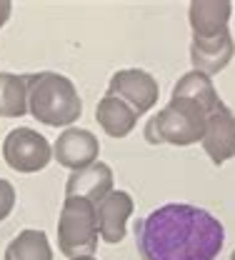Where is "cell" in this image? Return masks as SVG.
I'll list each match as a JSON object with an SVG mask.
<instances>
[{"label": "cell", "mask_w": 235, "mask_h": 260, "mask_svg": "<svg viewBox=\"0 0 235 260\" xmlns=\"http://www.w3.org/2000/svg\"><path fill=\"white\" fill-rule=\"evenodd\" d=\"M135 245L143 260H215L225 228L205 208L168 203L135 220Z\"/></svg>", "instance_id": "obj_1"}, {"label": "cell", "mask_w": 235, "mask_h": 260, "mask_svg": "<svg viewBox=\"0 0 235 260\" xmlns=\"http://www.w3.org/2000/svg\"><path fill=\"white\" fill-rule=\"evenodd\" d=\"M28 113L43 125L70 128L83 115V100L70 78L40 70L28 75Z\"/></svg>", "instance_id": "obj_2"}, {"label": "cell", "mask_w": 235, "mask_h": 260, "mask_svg": "<svg viewBox=\"0 0 235 260\" xmlns=\"http://www.w3.org/2000/svg\"><path fill=\"white\" fill-rule=\"evenodd\" d=\"M210 110L190 100V98L170 95V103L165 108H160L148 123H145V140L150 145H193L200 143L203 133H205V120H208Z\"/></svg>", "instance_id": "obj_3"}, {"label": "cell", "mask_w": 235, "mask_h": 260, "mask_svg": "<svg viewBox=\"0 0 235 260\" xmlns=\"http://www.w3.org/2000/svg\"><path fill=\"white\" fill-rule=\"evenodd\" d=\"M98 213L85 198H65L58 218V248L65 258H93L98 250Z\"/></svg>", "instance_id": "obj_4"}, {"label": "cell", "mask_w": 235, "mask_h": 260, "mask_svg": "<svg viewBox=\"0 0 235 260\" xmlns=\"http://www.w3.org/2000/svg\"><path fill=\"white\" fill-rule=\"evenodd\" d=\"M3 158L15 173H38L48 168L53 158V145L38 130L15 128L3 140Z\"/></svg>", "instance_id": "obj_5"}, {"label": "cell", "mask_w": 235, "mask_h": 260, "mask_svg": "<svg viewBox=\"0 0 235 260\" xmlns=\"http://www.w3.org/2000/svg\"><path fill=\"white\" fill-rule=\"evenodd\" d=\"M108 95L125 100L138 115H145L150 108H155L158 95H160V85L143 68H123V70L113 73V78L108 80Z\"/></svg>", "instance_id": "obj_6"}, {"label": "cell", "mask_w": 235, "mask_h": 260, "mask_svg": "<svg viewBox=\"0 0 235 260\" xmlns=\"http://www.w3.org/2000/svg\"><path fill=\"white\" fill-rule=\"evenodd\" d=\"M98 155H100V143L85 128H65L53 143V158L70 173L98 162Z\"/></svg>", "instance_id": "obj_7"}, {"label": "cell", "mask_w": 235, "mask_h": 260, "mask_svg": "<svg viewBox=\"0 0 235 260\" xmlns=\"http://www.w3.org/2000/svg\"><path fill=\"white\" fill-rule=\"evenodd\" d=\"M200 145L215 165L235 158V113L228 105L208 115Z\"/></svg>", "instance_id": "obj_8"}, {"label": "cell", "mask_w": 235, "mask_h": 260, "mask_svg": "<svg viewBox=\"0 0 235 260\" xmlns=\"http://www.w3.org/2000/svg\"><path fill=\"white\" fill-rule=\"evenodd\" d=\"M230 15H233L230 0H193L188 8L193 40H210L230 32L228 30Z\"/></svg>", "instance_id": "obj_9"}, {"label": "cell", "mask_w": 235, "mask_h": 260, "mask_svg": "<svg viewBox=\"0 0 235 260\" xmlns=\"http://www.w3.org/2000/svg\"><path fill=\"white\" fill-rule=\"evenodd\" d=\"M133 198L125 190H113L103 198L100 203L95 205V213H98V233L105 243L115 245L125 238V230H128V220L133 215Z\"/></svg>", "instance_id": "obj_10"}, {"label": "cell", "mask_w": 235, "mask_h": 260, "mask_svg": "<svg viewBox=\"0 0 235 260\" xmlns=\"http://www.w3.org/2000/svg\"><path fill=\"white\" fill-rule=\"evenodd\" d=\"M235 55V40L230 32L220 35V38H210V40H193L190 43V63L193 70H198L203 75H218L220 70H225Z\"/></svg>", "instance_id": "obj_11"}, {"label": "cell", "mask_w": 235, "mask_h": 260, "mask_svg": "<svg viewBox=\"0 0 235 260\" xmlns=\"http://www.w3.org/2000/svg\"><path fill=\"white\" fill-rule=\"evenodd\" d=\"M108 193H113V170L105 162H93L83 170L70 173L65 183V198H85L95 205Z\"/></svg>", "instance_id": "obj_12"}, {"label": "cell", "mask_w": 235, "mask_h": 260, "mask_svg": "<svg viewBox=\"0 0 235 260\" xmlns=\"http://www.w3.org/2000/svg\"><path fill=\"white\" fill-rule=\"evenodd\" d=\"M138 118L140 115L135 113L125 100H120V98H115V95H108V93H105V98L95 108V120L100 123V128L110 138H125V135H130L135 123H138Z\"/></svg>", "instance_id": "obj_13"}, {"label": "cell", "mask_w": 235, "mask_h": 260, "mask_svg": "<svg viewBox=\"0 0 235 260\" xmlns=\"http://www.w3.org/2000/svg\"><path fill=\"white\" fill-rule=\"evenodd\" d=\"M170 95L190 98V100H195V103L205 105L210 113H215V110H220V108L225 105V103H223V98L218 95V90H215L213 80H210L208 75L198 73V70H190V73L180 75V78H178V83L173 85V93H170Z\"/></svg>", "instance_id": "obj_14"}, {"label": "cell", "mask_w": 235, "mask_h": 260, "mask_svg": "<svg viewBox=\"0 0 235 260\" xmlns=\"http://www.w3.org/2000/svg\"><path fill=\"white\" fill-rule=\"evenodd\" d=\"M5 260H53L50 240L43 230H20L5 248Z\"/></svg>", "instance_id": "obj_15"}, {"label": "cell", "mask_w": 235, "mask_h": 260, "mask_svg": "<svg viewBox=\"0 0 235 260\" xmlns=\"http://www.w3.org/2000/svg\"><path fill=\"white\" fill-rule=\"evenodd\" d=\"M28 113V75L0 73V115L23 118Z\"/></svg>", "instance_id": "obj_16"}, {"label": "cell", "mask_w": 235, "mask_h": 260, "mask_svg": "<svg viewBox=\"0 0 235 260\" xmlns=\"http://www.w3.org/2000/svg\"><path fill=\"white\" fill-rule=\"evenodd\" d=\"M13 208H15V188L10 180L0 178V223L13 213Z\"/></svg>", "instance_id": "obj_17"}, {"label": "cell", "mask_w": 235, "mask_h": 260, "mask_svg": "<svg viewBox=\"0 0 235 260\" xmlns=\"http://www.w3.org/2000/svg\"><path fill=\"white\" fill-rule=\"evenodd\" d=\"M10 13H13V3H10V0H0V28L8 23Z\"/></svg>", "instance_id": "obj_18"}, {"label": "cell", "mask_w": 235, "mask_h": 260, "mask_svg": "<svg viewBox=\"0 0 235 260\" xmlns=\"http://www.w3.org/2000/svg\"><path fill=\"white\" fill-rule=\"evenodd\" d=\"M75 260H95V258H75Z\"/></svg>", "instance_id": "obj_19"}, {"label": "cell", "mask_w": 235, "mask_h": 260, "mask_svg": "<svg viewBox=\"0 0 235 260\" xmlns=\"http://www.w3.org/2000/svg\"><path fill=\"white\" fill-rule=\"evenodd\" d=\"M230 260H235V250H233V253H230Z\"/></svg>", "instance_id": "obj_20"}]
</instances>
